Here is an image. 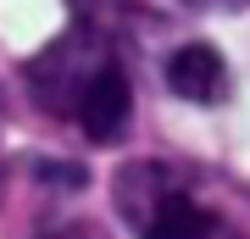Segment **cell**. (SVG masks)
<instances>
[{
	"label": "cell",
	"mask_w": 250,
	"mask_h": 239,
	"mask_svg": "<svg viewBox=\"0 0 250 239\" xmlns=\"http://www.w3.org/2000/svg\"><path fill=\"white\" fill-rule=\"evenodd\" d=\"M28 95L34 106L56 117V123L83 128V139L117 145L134 117V84H128V62L117 50L111 28L72 22L67 34H56L39 56L22 62Z\"/></svg>",
	"instance_id": "obj_1"
},
{
	"label": "cell",
	"mask_w": 250,
	"mask_h": 239,
	"mask_svg": "<svg viewBox=\"0 0 250 239\" xmlns=\"http://www.w3.org/2000/svg\"><path fill=\"white\" fill-rule=\"evenodd\" d=\"M117 212L139 239H245L167 161H128L117 173Z\"/></svg>",
	"instance_id": "obj_2"
},
{
	"label": "cell",
	"mask_w": 250,
	"mask_h": 239,
	"mask_svg": "<svg viewBox=\"0 0 250 239\" xmlns=\"http://www.w3.org/2000/svg\"><path fill=\"white\" fill-rule=\"evenodd\" d=\"M161 72H167V89H172V95H178V100H195V106H223V100H228V84H233L223 50L206 44V39L178 44Z\"/></svg>",
	"instance_id": "obj_3"
},
{
	"label": "cell",
	"mask_w": 250,
	"mask_h": 239,
	"mask_svg": "<svg viewBox=\"0 0 250 239\" xmlns=\"http://www.w3.org/2000/svg\"><path fill=\"white\" fill-rule=\"evenodd\" d=\"M67 6H72V17L89 22V28H117V17H123L128 0H67Z\"/></svg>",
	"instance_id": "obj_4"
},
{
	"label": "cell",
	"mask_w": 250,
	"mask_h": 239,
	"mask_svg": "<svg viewBox=\"0 0 250 239\" xmlns=\"http://www.w3.org/2000/svg\"><path fill=\"white\" fill-rule=\"evenodd\" d=\"M184 6H195V11H239L250 0H184Z\"/></svg>",
	"instance_id": "obj_5"
},
{
	"label": "cell",
	"mask_w": 250,
	"mask_h": 239,
	"mask_svg": "<svg viewBox=\"0 0 250 239\" xmlns=\"http://www.w3.org/2000/svg\"><path fill=\"white\" fill-rule=\"evenodd\" d=\"M45 239H95V234H83V228H56V234H45Z\"/></svg>",
	"instance_id": "obj_6"
},
{
	"label": "cell",
	"mask_w": 250,
	"mask_h": 239,
	"mask_svg": "<svg viewBox=\"0 0 250 239\" xmlns=\"http://www.w3.org/2000/svg\"><path fill=\"white\" fill-rule=\"evenodd\" d=\"M0 195H6V167H0Z\"/></svg>",
	"instance_id": "obj_7"
}]
</instances>
